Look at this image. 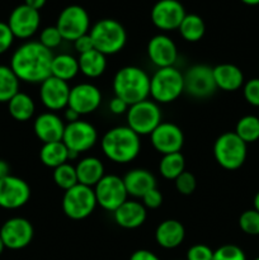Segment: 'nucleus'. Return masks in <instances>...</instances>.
I'll list each match as a JSON object with an SVG mask.
<instances>
[{
    "label": "nucleus",
    "mask_w": 259,
    "mask_h": 260,
    "mask_svg": "<svg viewBox=\"0 0 259 260\" xmlns=\"http://www.w3.org/2000/svg\"><path fill=\"white\" fill-rule=\"evenodd\" d=\"M52 58V51L38 41H28L14 51L9 66L20 81L41 84L51 76Z\"/></svg>",
    "instance_id": "1"
},
{
    "label": "nucleus",
    "mask_w": 259,
    "mask_h": 260,
    "mask_svg": "<svg viewBox=\"0 0 259 260\" xmlns=\"http://www.w3.org/2000/svg\"><path fill=\"white\" fill-rule=\"evenodd\" d=\"M101 147L107 159L116 164H128L139 156L141 140L128 126L108 129L101 140Z\"/></svg>",
    "instance_id": "2"
},
{
    "label": "nucleus",
    "mask_w": 259,
    "mask_h": 260,
    "mask_svg": "<svg viewBox=\"0 0 259 260\" xmlns=\"http://www.w3.org/2000/svg\"><path fill=\"white\" fill-rule=\"evenodd\" d=\"M114 95L128 106L146 101L150 96V76L139 66H124L113 78Z\"/></svg>",
    "instance_id": "3"
},
{
    "label": "nucleus",
    "mask_w": 259,
    "mask_h": 260,
    "mask_svg": "<svg viewBox=\"0 0 259 260\" xmlns=\"http://www.w3.org/2000/svg\"><path fill=\"white\" fill-rule=\"evenodd\" d=\"M184 93L183 73L175 66L157 69L150 78V96L157 104L177 101Z\"/></svg>",
    "instance_id": "4"
},
{
    "label": "nucleus",
    "mask_w": 259,
    "mask_h": 260,
    "mask_svg": "<svg viewBox=\"0 0 259 260\" xmlns=\"http://www.w3.org/2000/svg\"><path fill=\"white\" fill-rule=\"evenodd\" d=\"M93 46L103 55H114L123 50L127 42V33L123 25L116 19H101L89 30Z\"/></svg>",
    "instance_id": "5"
},
{
    "label": "nucleus",
    "mask_w": 259,
    "mask_h": 260,
    "mask_svg": "<svg viewBox=\"0 0 259 260\" xmlns=\"http://www.w3.org/2000/svg\"><path fill=\"white\" fill-rule=\"evenodd\" d=\"M248 154V144L235 132H225L216 139L213 156L216 162L226 170H236L244 165Z\"/></svg>",
    "instance_id": "6"
},
{
    "label": "nucleus",
    "mask_w": 259,
    "mask_h": 260,
    "mask_svg": "<svg viewBox=\"0 0 259 260\" xmlns=\"http://www.w3.org/2000/svg\"><path fill=\"white\" fill-rule=\"evenodd\" d=\"M62 211L71 220H84L93 213L96 207L94 188L78 183L65 190L62 197Z\"/></svg>",
    "instance_id": "7"
},
{
    "label": "nucleus",
    "mask_w": 259,
    "mask_h": 260,
    "mask_svg": "<svg viewBox=\"0 0 259 260\" xmlns=\"http://www.w3.org/2000/svg\"><path fill=\"white\" fill-rule=\"evenodd\" d=\"M127 126L140 137L151 134L161 123V109L159 104L151 99L139 102L128 107Z\"/></svg>",
    "instance_id": "8"
},
{
    "label": "nucleus",
    "mask_w": 259,
    "mask_h": 260,
    "mask_svg": "<svg viewBox=\"0 0 259 260\" xmlns=\"http://www.w3.org/2000/svg\"><path fill=\"white\" fill-rule=\"evenodd\" d=\"M94 193H95L96 205L112 213L128 200V193L124 187L123 178L114 174L104 175L94 187Z\"/></svg>",
    "instance_id": "9"
},
{
    "label": "nucleus",
    "mask_w": 259,
    "mask_h": 260,
    "mask_svg": "<svg viewBox=\"0 0 259 260\" xmlns=\"http://www.w3.org/2000/svg\"><path fill=\"white\" fill-rule=\"evenodd\" d=\"M56 27L62 36L63 41L74 42L79 37L89 33L90 18L88 12L80 5H69L58 14Z\"/></svg>",
    "instance_id": "10"
},
{
    "label": "nucleus",
    "mask_w": 259,
    "mask_h": 260,
    "mask_svg": "<svg viewBox=\"0 0 259 260\" xmlns=\"http://www.w3.org/2000/svg\"><path fill=\"white\" fill-rule=\"evenodd\" d=\"M184 79V93L196 99L210 98L217 90L213 79L212 68L203 63L190 66L183 74Z\"/></svg>",
    "instance_id": "11"
},
{
    "label": "nucleus",
    "mask_w": 259,
    "mask_h": 260,
    "mask_svg": "<svg viewBox=\"0 0 259 260\" xmlns=\"http://www.w3.org/2000/svg\"><path fill=\"white\" fill-rule=\"evenodd\" d=\"M98 141V132L95 127L89 122L79 121L66 123L63 131L62 142L66 145L69 151L81 154L90 150Z\"/></svg>",
    "instance_id": "12"
},
{
    "label": "nucleus",
    "mask_w": 259,
    "mask_h": 260,
    "mask_svg": "<svg viewBox=\"0 0 259 260\" xmlns=\"http://www.w3.org/2000/svg\"><path fill=\"white\" fill-rule=\"evenodd\" d=\"M35 229L30 221L24 217H12L0 228V238L5 248L10 250H20L32 243Z\"/></svg>",
    "instance_id": "13"
},
{
    "label": "nucleus",
    "mask_w": 259,
    "mask_h": 260,
    "mask_svg": "<svg viewBox=\"0 0 259 260\" xmlns=\"http://www.w3.org/2000/svg\"><path fill=\"white\" fill-rule=\"evenodd\" d=\"M184 7L178 0H159L151 9V22L163 32L178 29L185 17Z\"/></svg>",
    "instance_id": "14"
},
{
    "label": "nucleus",
    "mask_w": 259,
    "mask_h": 260,
    "mask_svg": "<svg viewBox=\"0 0 259 260\" xmlns=\"http://www.w3.org/2000/svg\"><path fill=\"white\" fill-rule=\"evenodd\" d=\"M30 198V187L22 178L8 175L0 179V207L18 210L27 205Z\"/></svg>",
    "instance_id": "15"
},
{
    "label": "nucleus",
    "mask_w": 259,
    "mask_h": 260,
    "mask_svg": "<svg viewBox=\"0 0 259 260\" xmlns=\"http://www.w3.org/2000/svg\"><path fill=\"white\" fill-rule=\"evenodd\" d=\"M150 141L159 154H173L180 152L184 145V135L178 124L172 122H161L150 134Z\"/></svg>",
    "instance_id": "16"
},
{
    "label": "nucleus",
    "mask_w": 259,
    "mask_h": 260,
    "mask_svg": "<svg viewBox=\"0 0 259 260\" xmlns=\"http://www.w3.org/2000/svg\"><path fill=\"white\" fill-rule=\"evenodd\" d=\"M7 23L14 38L27 40L32 37L40 28L41 15L38 10L22 4L13 9Z\"/></svg>",
    "instance_id": "17"
},
{
    "label": "nucleus",
    "mask_w": 259,
    "mask_h": 260,
    "mask_svg": "<svg viewBox=\"0 0 259 260\" xmlns=\"http://www.w3.org/2000/svg\"><path fill=\"white\" fill-rule=\"evenodd\" d=\"M102 104V93L98 86L90 83H80L70 89L69 108L74 109L79 116L95 112Z\"/></svg>",
    "instance_id": "18"
},
{
    "label": "nucleus",
    "mask_w": 259,
    "mask_h": 260,
    "mask_svg": "<svg viewBox=\"0 0 259 260\" xmlns=\"http://www.w3.org/2000/svg\"><path fill=\"white\" fill-rule=\"evenodd\" d=\"M70 85L55 76H48L40 84V99L43 106L51 112L68 108Z\"/></svg>",
    "instance_id": "19"
},
{
    "label": "nucleus",
    "mask_w": 259,
    "mask_h": 260,
    "mask_svg": "<svg viewBox=\"0 0 259 260\" xmlns=\"http://www.w3.org/2000/svg\"><path fill=\"white\" fill-rule=\"evenodd\" d=\"M147 56L157 69L174 66L178 58L177 45L169 36L156 35L147 43Z\"/></svg>",
    "instance_id": "20"
},
{
    "label": "nucleus",
    "mask_w": 259,
    "mask_h": 260,
    "mask_svg": "<svg viewBox=\"0 0 259 260\" xmlns=\"http://www.w3.org/2000/svg\"><path fill=\"white\" fill-rule=\"evenodd\" d=\"M65 126L62 119L53 112H45L36 117L33 123V131L42 144L55 141H62Z\"/></svg>",
    "instance_id": "21"
},
{
    "label": "nucleus",
    "mask_w": 259,
    "mask_h": 260,
    "mask_svg": "<svg viewBox=\"0 0 259 260\" xmlns=\"http://www.w3.org/2000/svg\"><path fill=\"white\" fill-rule=\"evenodd\" d=\"M147 212L145 206L137 201L127 200L113 212L114 222L122 229L134 230L145 223Z\"/></svg>",
    "instance_id": "22"
},
{
    "label": "nucleus",
    "mask_w": 259,
    "mask_h": 260,
    "mask_svg": "<svg viewBox=\"0 0 259 260\" xmlns=\"http://www.w3.org/2000/svg\"><path fill=\"white\" fill-rule=\"evenodd\" d=\"M185 238V229L178 220H164L155 230V240L157 245L164 249H175L183 243Z\"/></svg>",
    "instance_id": "23"
},
{
    "label": "nucleus",
    "mask_w": 259,
    "mask_h": 260,
    "mask_svg": "<svg viewBox=\"0 0 259 260\" xmlns=\"http://www.w3.org/2000/svg\"><path fill=\"white\" fill-rule=\"evenodd\" d=\"M123 182L128 196L135 198H142L149 190L156 188V179L154 174L141 168L130 170L123 177Z\"/></svg>",
    "instance_id": "24"
},
{
    "label": "nucleus",
    "mask_w": 259,
    "mask_h": 260,
    "mask_svg": "<svg viewBox=\"0 0 259 260\" xmlns=\"http://www.w3.org/2000/svg\"><path fill=\"white\" fill-rule=\"evenodd\" d=\"M213 79L217 89L223 91H236L244 85V74L233 63H220L212 68Z\"/></svg>",
    "instance_id": "25"
},
{
    "label": "nucleus",
    "mask_w": 259,
    "mask_h": 260,
    "mask_svg": "<svg viewBox=\"0 0 259 260\" xmlns=\"http://www.w3.org/2000/svg\"><path fill=\"white\" fill-rule=\"evenodd\" d=\"M78 182L88 187H95L96 183L104 177V165L98 157L86 156L79 160L75 167Z\"/></svg>",
    "instance_id": "26"
},
{
    "label": "nucleus",
    "mask_w": 259,
    "mask_h": 260,
    "mask_svg": "<svg viewBox=\"0 0 259 260\" xmlns=\"http://www.w3.org/2000/svg\"><path fill=\"white\" fill-rule=\"evenodd\" d=\"M107 56L99 51L90 50L89 52L79 55V70L84 76L89 79L99 78L104 74L107 69Z\"/></svg>",
    "instance_id": "27"
},
{
    "label": "nucleus",
    "mask_w": 259,
    "mask_h": 260,
    "mask_svg": "<svg viewBox=\"0 0 259 260\" xmlns=\"http://www.w3.org/2000/svg\"><path fill=\"white\" fill-rule=\"evenodd\" d=\"M80 73L78 58L69 53H60L53 56L51 62V76L61 79L63 81H70Z\"/></svg>",
    "instance_id": "28"
},
{
    "label": "nucleus",
    "mask_w": 259,
    "mask_h": 260,
    "mask_svg": "<svg viewBox=\"0 0 259 260\" xmlns=\"http://www.w3.org/2000/svg\"><path fill=\"white\" fill-rule=\"evenodd\" d=\"M40 160L43 165L55 169V168L70 161L69 160V149L62 141L43 144L40 150Z\"/></svg>",
    "instance_id": "29"
},
{
    "label": "nucleus",
    "mask_w": 259,
    "mask_h": 260,
    "mask_svg": "<svg viewBox=\"0 0 259 260\" xmlns=\"http://www.w3.org/2000/svg\"><path fill=\"white\" fill-rule=\"evenodd\" d=\"M7 104L8 112L12 116V118H14L18 122L29 121L33 117V114H35V101L32 99V96H29L25 93H22V91L15 94Z\"/></svg>",
    "instance_id": "30"
},
{
    "label": "nucleus",
    "mask_w": 259,
    "mask_h": 260,
    "mask_svg": "<svg viewBox=\"0 0 259 260\" xmlns=\"http://www.w3.org/2000/svg\"><path fill=\"white\" fill-rule=\"evenodd\" d=\"M178 30H179L183 40L187 41V42H198L205 36L206 24L200 15L185 14Z\"/></svg>",
    "instance_id": "31"
},
{
    "label": "nucleus",
    "mask_w": 259,
    "mask_h": 260,
    "mask_svg": "<svg viewBox=\"0 0 259 260\" xmlns=\"http://www.w3.org/2000/svg\"><path fill=\"white\" fill-rule=\"evenodd\" d=\"M185 170V160L182 152L163 155L159 162V172L163 178L168 180H175Z\"/></svg>",
    "instance_id": "32"
},
{
    "label": "nucleus",
    "mask_w": 259,
    "mask_h": 260,
    "mask_svg": "<svg viewBox=\"0 0 259 260\" xmlns=\"http://www.w3.org/2000/svg\"><path fill=\"white\" fill-rule=\"evenodd\" d=\"M20 80L10 66L0 65V103H8L19 93Z\"/></svg>",
    "instance_id": "33"
},
{
    "label": "nucleus",
    "mask_w": 259,
    "mask_h": 260,
    "mask_svg": "<svg viewBox=\"0 0 259 260\" xmlns=\"http://www.w3.org/2000/svg\"><path fill=\"white\" fill-rule=\"evenodd\" d=\"M235 132L245 144H251L259 140V117L248 116L241 117L235 127Z\"/></svg>",
    "instance_id": "34"
},
{
    "label": "nucleus",
    "mask_w": 259,
    "mask_h": 260,
    "mask_svg": "<svg viewBox=\"0 0 259 260\" xmlns=\"http://www.w3.org/2000/svg\"><path fill=\"white\" fill-rule=\"evenodd\" d=\"M52 179L55 184L63 190L70 189L79 183L75 167L69 164V162H65V164L53 169Z\"/></svg>",
    "instance_id": "35"
},
{
    "label": "nucleus",
    "mask_w": 259,
    "mask_h": 260,
    "mask_svg": "<svg viewBox=\"0 0 259 260\" xmlns=\"http://www.w3.org/2000/svg\"><path fill=\"white\" fill-rule=\"evenodd\" d=\"M239 226L246 235L259 236V212L253 210H246L239 217Z\"/></svg>",
    "instance_id": "36"
},
{
    "label": "nucleus",
    "mask_w": 259,
    "mask_h": 260,
    "mask_svg": "<svg viewBox=\"0 0 259 260\" xmlns=\"http://www.w3.org/2000/svg\"><path fill=\"white\" fill-rule=\"evenodd\" d=\"M212 260H246L245 253L238 245L226 244L213 251Z\"/></svg>",
    "instance_id": "37"
},
{
    "label": "nucleus",
    "mask_w": 259,
    "mask_h": 260,
    "mask_svg": "<svg viewBox=\"0 0 259 260\" xmlns=\"http://www.w3.org/2000/svg\"><path fill=\"white\" fill-rule=\"evenodd\" d=\"M63 41L62 36L58 32L56 25H50V27L43 28L42 32L40 33V41L38 42L42 46H45L48 50H53V48L58 47L61 42Z\"/></svg>",
    "instance_id": "38"
},
{
    "label": "nucleus",
    "mask_w": 259,
    "mask_h": 260,
    "mask_svg": "<svg viewBox=\"0 0 259 260\" xmlns=\"http://www.w3.org/2000/svg\"><path fill=\"white\" fill-rule=\"evenodd\" d=\"M175 188L178 192L183 196H190L196 190L197 187V180L196 177L190 172H183L177 179L174 180Z\"/></svg>",
    "instance_id": "39"
},
{
    "label": "nucleus",
    "mask_w": 259,
    "mask_h": 260,
    "mask_svg": "<svg viewBox=\"0 0 259 260\" xmlns=\"http://www.w3.org/2000/svg\"><path fill=\"white\" fill-rule=\"evenodd\" d=\"M243 94L250 106L259 107V78H253L244 83Z\"/></svg>",
    "instance_id": "40"
},
{
    "label": "nucleus",
    "mask_w": 259,
    "mask_h": 260,
    "mask_svg": "<svg viewBox=\"0 0 259 260\" xmlns=\"http://www.w3.org/2000/svg\"><path fill=\"white\" fill-rule=\"evenodd\" d=\"M213 250L205 244H196L187 251V260H212Z\"/></svg>",
    "instance_id": "41"
},
{
    "label": "nucleus",
    "mask_w": 259,
    "mask_h": 260,
    "mask_svg": "<svg viewBox=\"0 0 259 260\" xmlns=\"http://www.w3.org/2000/svg\"><path fill=\"white\" fill-rule=\"evenodd\" d=\"M13 41H14V36L8 23L0 22V55L5 53L12 47Z\"/></svg>",
    "instance_id": "42"
},
{
    "label": "nucleus",
    "mask_w": 259,
    "mask_h": 260,
    "mask_svg": "<svg viewBox=\"0 0 259 260\" xmlns=\"http://www.w3.org/2000/svg\"><path fill=\"white\" fill-rule=\"evenodd\" d=\"M142 205L145 206V208H150V210H156L161 206L163 203V194L157 188L149 190L146 194H144V197L141 198Z\"/></svg>",
    "instance_id": "43"
},
{
    "label": "nucleus",
    "mask_w": 259,
    "mask_h": 260,
    "mask_svg": "<svg viewBox=\"0 0 259 260\" xmlns=\"http://www.w3.org/2000/svg\"><path fill=\"white\" fill-rule=\"evenodd\" d=\"M74 47H75L76 52H78L79 55H83V53L89 52L90 50H94L93 41H91L89 33H86V35L81 36L78 40L74 41Z\"/></svg>",
    "instance_id": "44"
},
{
    "label": "nucleus",
    "mask_w": 259,
    "mask_h": 260,
    "mask_svg": "<svg viewBox=\"0 0 259 260\" xmlns=\"http://www.w3.org/2000/svg\"><path fill=\"white\" fill-rule=\"evenodd\" d=\"M108 107H109V111H111L112 113L116 114V116H121V114L127 113L130 106L126 103V102L122 101L121 98H118V96L114 95L113 98L109 101Z\"/></svg>",
    "instance_id": "45"
},
{
    "label": "nucleus",
    "mask_w": 259,
    "mask_h": 260,
    "mask_svg": "<svg viewBox=\"0 0 259 260\" xmlns=\"http://www.w3.org/2000/svg\"><path fill=\"white\" fill-rule=\"evenodd\" d=\"M130 260H160V258L156 254L152 253V251L146 250V249H140V250L132 253V255L130 256Z\"/></svg>",
    "instance_id": "46"
},
{
    "label": "nucleus",
    "mask_w": 259,
    "mask_h": 260,
    "mask_svg": "<svg viewBox=\"0 0 259 260\" xmlns=\"http://www.w3.org/2000/svg\"><path fill=\"white\" fill-rule=\"evenodd\" d=\"M80 119V116H79L78 113H76L74 109L71 108H66L65 109V121L68 122V123H71V122H75V121H79Z\"/></svg>",
    "instance_id": "47"
},
{
    "label": "nucleus",
    "mask_w": 259,
    "mask_h": 260,
    "mask_svg": "<svg viewBox=\"0 0 259 260\" xmlns=\"http://www.w3.org/2000/svg\"><path fill=\"white\" fill-rule=\"evenodd\" d=\"M46 2L47 0H24V4L40 12V9H42L46 5Z\"/></svg>",
    "instance_id": "48"
},
{
    "label": "nucleus",
    "mask_w": 259,
    "mask_h": 260,
    "mask_svg": "<svg viewBox=\"0 0 259 260\" xmlns=\"http://www.w3.org/2000/svg\"><path fill=\"white\" fill-rule=\"evenodd\" d=\"M10 175V165L5 160L0 159V179Z\"/></svg>",
    "instance_id": "49"
},
{
    "label": "nucleus",
    "mask_w": 259,
    "mask_h": 260,
    "mask_svg": "<svg viewBox=\"0 0 259 260\" xmlns=\"http://www.w3.org/2000/svg\"><path fill=\"white\" fill-rule=\"evenodd\" d=\"M240 2L246 5H251V7H253V5H259V0H240Z\"/></svg>",
    "instance_id": "50"
},
{
    "label": "nucleus",
    "mask_w": 259,
    "mask_h": 260,
    "mask_svg": "<svg viewBox=\"0 0 259 260\" xmlns=\"http://www.w3.org/2000/svg\"><path fill=\"white\" fill-rule=\"evenodd\" d=\"M254 210L259 212V192L256 193L255 197H254Z\"/></svg>",
    "instance_id": "51"
},
{
    "label": "nucleus",
    "mask_w": 259,
    "mask_h": 260,
    "mask_svg": "<svg viewBox=\"0 0 259 260\" xmlns=\"http://www.w3.org/2000/svg\"><path fill=\"white\" fill-rule=\"evenodd\" d=\"M5 245H4V243H3V240H2V238H0V255H2L3 253H4V250H5Z\"/></svg>",
    "instance_id": "52"
},
{
    "label": "nucleus",
    "mask_w": 259,
    "mask_h": 260,
    "mask_svg": "<svg viewBox=\"0 0 259 260\" xmlns=\"http://www.w3.org/2000/svg\"><path fill=\"white\" fill-rule=\"evenodd\" d=\"M254 260H259V256H258V258H255V259H254Z\"/></svg>",
    "instance_id": "53"
},
{
    "label": "nucleus",
    "mask_w": 259,
    "mask_h": 260,
    "mask_svg": "<svg viewBox=\"0 0 259 260\" xmlns=\"http://www.w3.org/2000/svg\"><path fill=\"white\" fill-rule=\"evenodd\" d=\"M258 117H259V114H258Z\"/></svg>",
    "instance_id": "54"
}]
</instances>
